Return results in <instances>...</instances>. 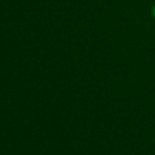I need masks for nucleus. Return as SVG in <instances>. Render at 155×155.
<instances>
[{
  "label": "nucleus",
  "mask_w": 155,
  "mask_h": 155,
  "mask_svg": "<svg viewBox=\"0 0 155 155\" xmlns=\"http://www.w3.org/2000/svg\"><path fill=\"white\" fill-rule=\"evenodd\" d=\"M151 15H153V17H155V5H154L153 8H151Z\"/></svg>",
  "instance_id": "nucleus-1"
}]
</instances>
